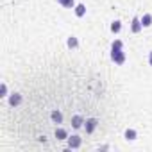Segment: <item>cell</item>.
Instances as JSON below:
<instances>
[{"label": "cell", "mask_w": 152, "mask_h": 152, "mask_svg": "<svg viewBox=\"0 0 152 152\" xmlns=\"http://www.w3.org/2000/svg\"><path fill=\"white\" fill-rule=\"evenodd\" d=\"M111 61L115 64H124L125 63V52H124L122 39H115L111 43Z\"/></svg>", "instance_id": "obj_1"}, {"label": "cell", "mask_w": 152, "mask_h": 152, "mask_svg": "<svg viewBox=\"0 0 152 152\" xmlns=\"http://www.w3.org/2000/svg\"><path fill=\"white\" fill-rule=\"evenodd\" d=\"M66 45H68V48H77V47H79V39L75 38V36H70V38L66 39Z\"/></svg>", "instance_id": "obj_12"}, {"label": "cell", "mask_w": 152, "mask_h": 152, "mask_svg": "<svg viewBox=\"0 0 152 152\" xmlns=\"http://www.w3.org/2000/svg\"><path fill=\"white\" fill-rule=\"evenodd\" d=\"M22 95L20 93H11V97H9V106H13V107H16V106H20L22 104Z\"/></svg>", "instance_id": "obj_5"}, {"label": "cell", "mask_w": 152, "mask_h": 152, "mask_svg": "<svg viewBox=\"0 0 152 152\" xmlns=\"http://www.w3.org/2000/svg\"><path fill=\"white\" fill-rule=\"evenodd\" d=\"M73 9H75V16H77V18H83L86 15V6L84 4H77Z\"/></svg>", "instance_id": "obj_8"}, {"label": "cell", "mask_w": 152, "mask_h": 152, "mask_svg": "<svg viewBox=\"0 0 152 152\" xmlns=\"http://www.w3.org/2000/svg\"><path fill=\"white\" fill-rule=\"evenodd\" d=\"M57 4L66 7V9H73L75 7V0H57Z\"/></svg>", "instance_id": "obj_11"}, {"label": "cell", "mask_w": 152, "mask_h": 152, "mask_svg": "<svg viewBox=\"0 0 152 152\" xmlns=\"http://www.w3.org/2000/svg\"><path fill=\"white\" fill-rule=\"evenodd\" d=\"M141 29H143V25H141V20H140L138 16H134V18H132V23H131V32L138 34V32H141Z\"/></svg>", "instance_id": "obj_4"}, {"label": "cell", "mask_w": 152, "mask_h": 152, "mask_svg": "<svg viewBox=\"0 0 152 152\" xmlns=\"http://www.w3.org/2000/svg\"><path fill=\"white\" fill-rule=\"evenodd\" d=\"M124 138H125L127 141H134V140L138 138V132H136L134 129H125V132H124Z\"/></svg>", "instance_id": "obj_7"}, {"label": "cell", "mask_w": 152, "mask_h": 152, "mask_svg": "<svg viewBox=\"0 0 152 152\" xmlns=\"http://www.w3.org/2000/svg\"><path fill=\"white\" fill-rule=\"evenodd\" d=\"M84 122H86V120H84L81 115H75V116L72 118V127H73V129H81Z\"/></svg>", "instance_id": "obj_6"}, {"label": "cell", "mask_w": 152, "mask_h": 152, "mask_svg": "<svg viewBox=\"0 0 152 152\" xmlns=\"http://www.w3.org/2000/svg\"><path fill=\"white\" fill-rule=\"evenodd\" d=\"M140 20H141V25H143V27H150V25H152V15H148V13L143 15Z\"/></svg>", "instance_id": "obj_13"}, {"label": "cell", "mask_w": 152, "mask_h": 152, "mask_svg": "<svg viewBox=\"0 0 152 152\" xmlns=\"http://www.w3.org/2000/svg\"><path fill=\"white\" fill-rule=\"evenodd\" d=\"M0 97H2V99H4V97H7V86H6L4 83L0 84Z\"/></svg>", "instance_id": "obj_15"}, {"label": "cell", "mask_w": 152, "mask_h": 152, "mask_svg": "<svg viewBox=\"0 0 152 152\" xmlns=\"http://www.w3.org/2000/svg\"><path fill=\"white\" fill-rule=\"evenodd\" d=\"M109 29H111V32H113V34H118V32L122 31V22H120V20L111 22V27H109Z\"/></svg>", "instance_id": "obj_9"}, {"label": "cell", "mask_w": 152, "mask_h": 152, "mask_svg": "<svg viewBox=\"0 0 152 152\" xmlns=\"http://www.w3.org/2000/svg\"><path fill=\"white\" fill-rule=\"evenodd\" d=\"M97 125H99V120H97V118H88V120L84 122V129H86L88 134H91V132L97 129Z\"/></svg>", "instance_id": "obj_3"}, {"label": "cell", "mask_w": 152, "mask_h": 152, "mask_svg": "<svg viewBox=\"0 0 152 152\" xmlns=\"http://www.w3.org/2000/svg\"><path fill=\"white\" fill-rule=\"evenodd\" d=\"M56 138H57V140H68V132H66V129L57 127V129H56Z\"/></svg>", "instance_id": "obj_10"}, {"label": "cell", "mask_w": 152, "mask_h": 152, "mask_svg": "<svg viewBox=\"0 0 152 152\" xmlns=\"http://www.w3.org/2000/svg\"><path fill=\"white\" fill-rule=\"evenodd\" d=\"M50 118H52V122H56V124H61V122H63L61 111H52V113H50Z\"/></svg>", "instance_id": "obj_14"}, {"label": "cell", "mask_w": 152, "mask_h": 152, "mask_svg": "<svg viewBox=\"0 0 152 152\" xmlns=\"http://www.w3.org/2000/svg\"><path fill=\"white\" fill-rule=\"evenodd\" d=\"M83 143V138L73 134V136H68V148H79Z\"/></svg>", "instance_id": "obj_2"}, {"label": "cell", "mask_w": 152, "mask_h": 152, "mask_svg": "<svg viewBox=\"0 0 152 152\" xmlns=\"http://www.w3.org/2000/svg\"><path fill=\"white\" fill-rule=\"evenodd\" d=\"M148 64L152 66V50H150V54H148Z\"/></svg>", "instance_id": "obj_16"}]
</instances>
